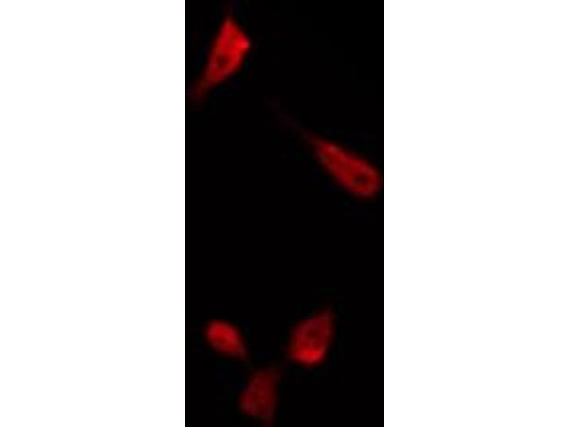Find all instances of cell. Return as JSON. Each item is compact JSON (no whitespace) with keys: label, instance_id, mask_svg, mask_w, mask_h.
<instances>
[{"label":"cell","instance_id":"6da1fadb","mask_svg":"<svg viewBox=\"0 0 569 427\" xmlns=\"http://www.w3.org/2000/svg\"><path fill=\"white\" fill-rule=\"evenodd\" d=\"M251 41L235 19L228 15L212 41L204 68L191 88L190 96L201 100L213 88L227 81L242 68Z\"/></svg>","mask_w":569,"mask_h":427},{"label":"cell","instance_id":"7a4b0ae2","mask_svg":"<svg viewBox=\"0 0 569 427\" xmlns=\"http://www.w3.org/2000/svg\"><path fill=\"white\" fill-rule=\"evenodd\" d=\"M313 146L321 167L347 191L361 198L372 197L378 193L381 177L372 163L328 140H315Z\"/></svg>","mask_w":569,"mask_h":427},{"label":"cell","instance_id":"3957f363","mask_svg":"<svg viewBox=\"0 0 569 427\" xmlns=\"http://www.w3.org/2000/svg\"><path fill=\"white\" fill-rule=\"evenodd\" d=\"M335 317L324 309L299 321L292 330L288 355L304 367H315L325 361L335 335Z\"/></svg>","mask_w":569,"mask_h":427},{"label":"cell","instance_id":"277c9868","mask_svg":"<svg viewBox=\"0 0 569 427\" xmlns=\"http://www.w3.org/2000/svg\"><path fill=\"white\" fill-rule=\"evenodd\" d=\"M280 372L274 368L260 369L250 377L240 396V406L247 415L270 423L277 404Z\"/></svg>","mask_w":569,"mask_h":427},{"label":"cell","instance_id":"5b68a950","mask_svg":"<svg viewBox=\"0 0 569 427\" xmlns=\"http://www.w3.org/2000/svg\"><path fill=\"white\" fill-rule=\"evenodd\" d=\"M205 336L211 347L224 356L241 359L247 355L245 342L241 333L228 322H211L206 327Z\"/></svg>","mask_w":569,"mask_h":427}]
</instances>
